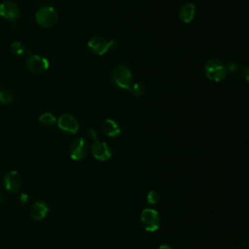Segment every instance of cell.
<instances>
[{"instance_id":"cell-14","label":"cell","mask_w":249,"mask_h":249,"mask_svg":"<svg viewBox=\"0 0 249 249\" xmlns=\"http://www.w3.org/2000/svg\"><path fill=\"white\" fill-rule=\"evenodd\" d=\"M102 131L109 137H117L121 134V127L113 119H106L101 124Z\"/></svg>"},{"instance_id":"cell-10","label":"cell","mask_w":249,"mask_h":249,"mask_svg":"<svg viewBox=\"0 0 249 249\" xmlns=\"http://www.w3.org/2000/svg\"><path fill=\"white\" fill-rule=\"evenodd\" d=\"M90 153L98 160H107L112 157L111 147L104 141L95 140L90 146Z\"/></svg>"},{"instance_id":"cell-2","label":"cell","mask_w":249,"mask_h":249,"mask_svg":"<svg viewBox=\"0 0 249 249\" xmlns=\"http://www.w3.org/2000/svg\"><path fill=\"white\" fill-rule=\"evenodd\" d=\"M111 78L113 83L121 88V89H128L129 87L132 84L133 76L132 72L130 71L129 68H127L124 65H118L116 66L111 73Z\"/></svg>"},{"instance_id":"cell-13","label":"cell","mask_w":249,"mask_h":249,"mask_svg":"<svg viewBox=\"0 0 249 249\" xmlns=\"http://www.w3.org/2000/svg\"><path fill=\"white\" fill-rule=\"evenodd\" d=\"M196 16V7L193 3H185L179 10V18L182 22L190 23Z\"/></svg>"},{"instance_id":"cell-11","label":"cell","mask_w":249,"mask_h":249,"mask_svg":"<svg viewBox=\"0 0 249 249\" xmlns=\"http://www.w3.org/2000/svg\"><path fill=\"white\" fill-rule=\"evenodd\" d=\"M0 16L8 20H16L19 17V8L11 1H5L0 4Z\"/></svg>"},{"instance_id":"cell-3","label":"cell","mask_w":249,"mask_h":249,"mask_svg":"<svg viewBox=\"0 0 249 249\" xmlns=\"http://www.w3.org/2000/svg\"><path fill=\"white\" fill-rule=\"evenodd\" d=\"M140 222L146 231H157L160 226V213L153 208H145L140 214Z\"/></svg>"},{"instance_id":"cell-20","label":"cell","mask_w":249,"mask_h":249,"mask_svg":"<svg viewBox=\"0 0 249 249\" xmlns=\"http://www.w3.org/2000/svg\"><path fill=\"white\" fill-rule=\"evenodd\" d=\"M87 136L90 140H97V131L94 128H89L87 131Z\"/></svg>"},{"instance_id":"cell-6","label":"cell","mask_w":249,"mask_h":249,"mask_svg":"<svg viewBox=\"0 0 249 249\" xmlns=\"http://www.w3.org/2000/svg\"><path fill=\"white\" fill-rule=\"evenodd\" d=\"M89 151L88 142L84 137L75 138L69 147V156L73 160H84Z\"/></svg>"},{"instance_id":"cell-15","label":"cell","mask_w":249,"mask_h":249,"mask_svg":"<svg viewBox=\"0 0 249 249\" xmlns=\"http://www.w3.org/2000/svg\"><path fill=\"white\" fill-rule=\"evenodd\" d=\"M128 90L133 93L134 95L136 96H143L145 93H146V86L143 84V83H134V84H131V86L129 87Z\"/></svg>"},{"instance_id":"cell-23","label":"cell","mask_w":249,"mask_h":249,"mask_svg":"<svg viewBox=\"0 0 249 249\" xmlns=\"http://www.w3.org/2000/svg\"><path fill=\"white\" fill-rule=\"evenodd\" d=\"M159 249H172L168 244H161L159 246Z\"/></svg>"},{"instance_id":"cell-19","label":"cell","mask_w":249,"mask_h":249,"mask_svg":"<svg viewBox=\"0 0 249 249\" xmlns=\"http://www.w3.org/2000/svg\"><path fill=\"white\" fill-rule=\"evenodd\" d=\"M14 99L13 93L7 89H0V102L3 104L10 103Z\"/></svg>"},{"instance_id":"cell-18","label":"cell","mask_w":249,"mask_h":249,"mask_svg":"<svg viewBox=\"0 0 249 249\" xmlns=\"http://www.w3.org/2000/svg\"><path fill=\"white\" fill-rule=\"evenodd\" d=\"M24 46L18 41H15L11 45V51L15 55H21L24 53Z\"/></svg>"},{"instance_id":"cell-21","label":"cell","mask_w":249,"mask_h":249,"mask_svg":"<svg viewBox=\"0 0 249 249\" xmlns=\"http://www.w3.org/2000/svg\"><path fill=\"white\" fill-rule=\"evenodd\" d=\"M18 201L21 205H25L28 202V196L24 193L20 194V196H18Z\"/></svg>"},{"instance_id":"cell-7","label":"cell","mask_w":249,"mask_h":249,"mask_svg":"<svg viewBox=\"0 0 249 249\" xmlns=\"http://www.w3.org/2000/svg\"><path fill=\"white\" fill-rule=\"evenodd\" d=\"M26 66L34 74H42L49 68V60L39 54L30 55L26 60Z\"/></svg>"},{"instance_id":"cell-4","label":"cell","mask_w":249,"mask_h":249,"mask_svg":"<svg viewBox=\"0 0 249 249\" xmlns=\"http://www.w3.org/2000/svg\"><path fill=\"white\" fill-rule=\"evenodd\" d=\"M35 19L41 27L50 28L56 23L58 15L54 8L51 6H44L36 12Z\"/></svg>"},{"instance_id":"cell-22","label":"cell","mask_w":249,"mask_h":249,"mask_svg":"<svg viewBox=\"0 0 249 249\" xmlns=\"http://www.w3.org/2000/svg\"><path fill=\"white\" fill-rule=\"evenodd\" d=\"M237 64L236 63H233V62H230L229 64H228V66H226V68H227V70H230L231 72H234L236 69H237Z\"/></svg>"},{"instance_id":"cell-5","label":"cell","mask_w":249,"mask_h":249,"mask_svg":"<svg viewBox=\"0 0 249 249\" xmlns=\"http://www.w3.org/2000/svg\"><path fill=\"white\" fill-rule=\"evenodd\" d=\"M118 46V42L115 40H106L101 37H93L89 40L88 48L89 50L96 54V55H103L109 50L114 49Z\"/></svg>"},{"instance_id":"cell-16","label":"cell","mask_w":249,"mask_h":249,"mask_svg":"<svg viewBox=\"0 0 249 249\" xmlns=\"http://www.w3.org/2000/svg\"><path fill=\"white\" fill-rule=\"evenodd\" d=\"M39 122L40 124H42L43 125H53L55 122H56V119L55 117L50 113V112H46V113H43L40 117H39Z\"/></svg>"},{"instance_id":"cell-1","label":"cell","mask_w":249,"mask_h":249,"mask_svg":"<svg viewBox=\"0 0 249 249\" xmlns=\"http://www.w3.org/2000/svg\"><path fill=\"white\" fill-rule=\"evenodd\" d=\"M227 72L228 70L226 68V65L222 61L215 58L209 59L204 65L205 76L213 82H221L222 80H224Z\"/></svg>"},{"instance_id":"cell-8","label":"cell","mask_w":249,"mask_h":249,"mask_svg":"<svg viewBox=\"0 0 249 249\" xmlns=\"http://www.w3.org/2000/svg\"><path fill=\"white\" fill-rule=\"evenodd\" d=\"M3 185L8 193L17 194L21 187V177L16 170H11L5 174Z\"/></svg>"},{"instance_id":"cell-17","label":"cell","mask_w":249,"mask_h":249,"mask_svg":"<svg viewBox=\"0 0 249 249\" xmlns=\"http://www.w3.org/2000/svg\"><path fill=\"white\" fill-rule=\"evenodd\" d=\"M146 200L149 204H157L159 203V201L160 200V195L159 192L157 191H150L147 194L146 196Z\"/></svg>"},{"instance_id":"cell-9","label":"cell","mask_w":249,"mask_h":249,"mask_svg":"<svg viewBox=\"0 0 249 249\" xmlns=\"http://www.w3.org/2000/svg\"><path fill=\"white\" fill-rule=\"evenodd\" d=\"M57 125L65 133L75 134L79 129V123L76 118L70 114H63L57 120Z\"/></svg>"},{"instance_id":"cell-12","label":"cell","mask_w":249,"mask_h":249,"mask_svg":"<svg viewBox=\"0 0 249 249\" xmlns=\"http://www.w3.org/2000/svg\"><path fill=\"white\" fill-rule=\"evenodd\" d=\"M49 212V207L46 202L42 200L35 201L29 209V215L30 217L35 221H41L43 220Z\"/></svg>"},{"instance_id":"cell-24","label":"cell","mask_w":249,"mask_h":249,"mask_svg":"<svg viewBox=\"0 0 249 249\" xmlns=\"http://www.w3.org/2000/svg\"><path fill=\"white\" fill-rule=\"evenodd\" d=\"M3 199H4L3 193H2V192H1V190H0V203H2V202H3Z\"/></svg>"}]
</instances>
